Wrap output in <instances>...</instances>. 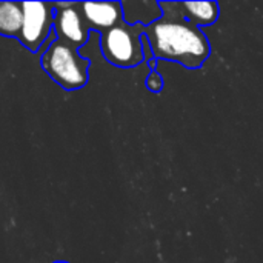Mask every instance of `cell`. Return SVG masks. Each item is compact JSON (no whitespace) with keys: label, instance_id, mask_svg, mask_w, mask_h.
<instances>
[{"label":"cell","instance_id":"obj_1","mask_svg":"<svg viewBox=\"0 0 263 263\" xmlns=\"http://www.w3.org/2000/svg\"><path fill=\"white\" fill-rule=\"evenodd\" d=\"M162 17L145 28L153 54L157 60L180 63L188 69L203 66L211 54L206 34L188 20L179 8V2H159Z\"/></svg>","mask_w":263,"mask_h":263},{"label":"cell","instance_id":"obj_2","mask_svg":"<svg viewBox=\"0 0 263 263\" xmlns=\"http://www.w3.org/2000/svg\"><path fill=\"white\" fill-rule=\"evenodd\" d=\"M45 72L63 89H80L88 83L89 60L79 54V49L59 40L48 45L40 59Z\"/></svg>","mask_w":263,"mask_h":263},{"label":"cell","instance_id":"obj_3","mask_svg":"<svg viewBox=\"0 0 263 263\" xmlns=\"http://www.w3.org/2000/svg\"><path fill=\"white\" fill-rule=\"evenodd\" d=\"M143 25H128L125 20L100 34V49L103 57L114 66L133 68L143 62L140 37Z\"/></svg>","mask_w":263,"mask_h":263},{"label":"cell","instance_id":"obj_4","mask_svg":"<svg viewBox=\"0 0 263 263\" xmlns=\"http://www.w3.org/2000/svg\"><path fill=\"white\" fill-rule=\"evenodd\" d=\"M23 25L18 40L31 52H37L48 40L54 26V3L22 2Z\"/></svg>","mask_w":263,"mask_h":263},{"label":"cell","instance_id":"obj_5","mask_svg":"<svg viewBox=\"0 0 263 263\" xmlns=\"http://www.w3.org/2000/svg\"><path fill=\"white\" fill-rule=\"evenodd\" d=\"M54 34L59 40L80 48L88 42L89 29L80 12L79 3H54Z\"/></svg>","mask_w":263,"mask_h":263},{"label":"cell","instance_id":"obj_6","mask_svg":"<svg viewBox=\"0 0 263 263\" xmlns=\"http://www.w3.org/2000/svg\"><path fill=\"white\" fill-rule=\"evenodd\" d=\"M79 6L89 31L102 34L123 22L122 2H80Z\"/></svg>","mask_w":263,"mask_h":263},{"label":"cell","instance_id":"obj_7","mask_svg":"<svg viewBox=\"0 0 263 263\" xmlns=\"http://www.w3.org/2000/svg\"><path fill=\"white\" fill-rule=\"evenodd\" d=\"M122 8H123V20L128 25L148 26L162 17L160 3L153 0L122 2Z\"/></svg>","mask_w":263,"mask_h":263},{"label":"cell","instance_id":"obj_8","mask_svg":"<svg viewBox=\"0 0 263 263\" xmlns=\"http://www.w3.org/2000/svg\"><path fill=\"white\" fill-rule=\"evenodd\" d=\"M179 8L183 15L199 28L214 25L220 15L217 2H179Z\"/></svg>","mask_w":263,"mask_h":263},{"label":"cell","instance_id":"obj_9","mask_svg":"<svg viewBox=\"0 0 263 263\" xmlns=\"http://www.w3.org/2000/svg\"><path fill=\"white\" fill-rule=\"evenodd\" d=\"M22 25V2H0V35L18 39Z\"/></svg>","mask_w":263,"mask_h":263},{"label":"cell","instance_id":"obj_10","mask_svg":"<svg viewBox=\"0 0 263 263\" xmlns=\"http://www.w3.org/2000/svg\"><path fill=\"white\" fill-rule=\"evenodd\" d=\"M146 88L153 92H160L163 88V80L159 74V71H151L146 77Z\"/></svg>","mask_w":263,"mask_h":263},{"label":"cell","instance_id":"obj_11","mask_svg":"<svg viewBox=\"0 0 263 263\" xmlns=\"http://www.w3.org/2000/svg\"><path fill=\"white\" fill-rule=\"evenodd\" d=\"M140 40H142V49H143V60L149 62L151 59H154V54H153V48H151L149 40H148V37L145 35V32H143V35L140 37Z\"/></svg>","mask_w":263,"mask_h":263},{"label":"cell","instance_id":"obj_12","mask_svg":"<svg viewBox=\"0 0 263 263\" xmlns=\"http://www.w3.org/2000/svg\"><path fill=\"white\" fill-rule=\"evenodd\" d=\"M157 62H159V60H157L156 57H154V59H151V60L148 62V66L151 68V71H157Z\"/></svg>","mask_w":263,"mask_h":263},{"label":"cell","instance_id":"obj_13","mask_svg":"<svg viewBox=\"0 0 263 263\" xmlns=\"http://www.w3.org/2000/svg\"><path fill=\"white\" fill-rule=\"evenodd\" d=\"M54 263H68V262H54Z\"/></svg>","mask_w":263,"mask_h":263}]
</instances>
